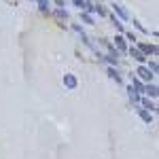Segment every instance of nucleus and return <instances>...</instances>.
Listing matches in <instances>:
<instances>
[{
  "label": "nucleus",
  "mask_w": 159,
  "mask_h": 159,
  "mask_svg": "<svg viewBox=\"0 0 159 159\" xmlns=\"http://www.w3.org/2000/svg\"><path fill=\"white\" fill-rule=\"evenodd\" d=\"M136 74H140V79H144V81H151V70H148V68H144V66H140Z\"/></svg>",
  "instance_id": "f257e3e1"
},
{
  "label": "nucleus",
  "mask_w": 159,
  "mask_h": 159,
  "mask_svg": "<svg viewBox=\"0 0 159 159\" xmlns=\"http://www.w3.org/2000/svg\"><path fill=\"white\" fill-rule=\"evenodd\" d=\"M129 53H132V57H134V60H138V61H144V60H147V57H144V55H142V51L134 49V47H132V49H129Z\"/></svg>",
  "instance_id": "f03ea898"
},
{
  "label": "nucleus",
  "mask_w": 159,
  "mask_h": 159,
  "mask_svg": "<svg viewBox=\"0 0 159 159\" xmlns=\"http://www.w3.org/2000/svg\"><path fill=\"white\" fill-rule=\"evenodd\" d=\"M115 43H117V47H119L121 51H125V40H123V36H117V38H115Z\"/></svg>",
  "instance_id": "7ed1b4c3"
},
{
  "label": "nucleus",
  "mask_w": 159,
  "mask_h": 159,
  "mask_svg": "<svg viewBox=\"0 0 159 159\" xmlns=\"http://www.w3.org/2000/svg\"><path fill=\"white\" fill-rule=\"evenodd\" d=\"M140 49L144 51V53H155V51H157V49H155V47H153V45H142Z\"/></svg>",
  "instance_id": "20e7f679"
},
{
  "label": "nucleus",
  "mask_w": 159,
  "mask_h": 159,
  "mask_svg": "<svg viewBox=\"0 0 159 159\" xmlns=\"http://www.w3.org/2000/svg\"><path fill=\"white\" fill-rule=\"evenodd\" d=\"M147 93L155 98V96H157V87H155V85H148V87H147Z\"/></svg>",
  "instance_id": "39448f33"
},
{
  "label": "nucleus",
  "mask_w": 159,
  "mask_h": 159,
  "mask_svg": "<svg viewBox=\"0 0 159 159\" xmlns=\"http://www.w3.org/2000/svg\"><path fill=\"white\" fill-rule=\"evenodd\" d=\"M115 11H117V13H119V15H121V17H123V19H127V13H125V11H123V9H121V7H119V4H115Z\"/></svg>",
  "instance_id": "423d86ee"
},
{
  "label": "nucleus",
  "mask_w": 159,
  "mask_h": 159,
  "mask_svg": "<svg viewBox=\"0 0 159 159\" xmlns=\"http://www.w3.org/2000/svg\"><path fill=\"white\" fill-rule=\"evenodd\" d=\"M66 83H68V87H74V85H76V81H74L72 76H66Z\"/></svg>",
  "instance_id": "0eeeda50"
},
{
  "label": "nucleus",
  "mask_w": 159,
  "mask_h": 159,
  "mask_svg": "<svg viewBox=\"0 0 159 159\" xmlns=\"http://www.w3.org/2000/svg\"><path fill=\"white\" fill-rule=\"evenodd\" d=\"M55 17H57L60 21H66V15H64V13H61V11H57V13H55Z\"/></svg>",
  "instance_id": "6e6552de"
},
{
  "label": "nucleus",
  "mask_w": 159,
  "mask_h": 159,
  "mask_svg": "<svg viewBox=\"0 0 159 159\" xmlns=\"http://www.w3.org/2000/svg\"><path fill=\"white\" fill-rule=\"evenodd\" d=\"M140 117H142V119H144V121H151V115H147V112H144V110H140Z\"/></svg>",
  "instance_id": "1a4fd4ad"
},
{
  "label": "nucleus",
  "mask_w": 159,
  "mask_h": 159,
  "mask_svg": "<svg viewBox=\"0 0 159 159\" xmlns=\"http://www.w3.org/2000/svg\"><path fill=\"white\" fill-rule=\"evenodd\" d=\"M38 4H40L43 11H47V0H38Z\"/></svg>",
  "instance_id": "9d476101"
},
{
  "label": "nucleus",
  "mask_w": 159,
  "mask_h": 159,
  "mask_svg": "<svg viewBox=\"0 0 159 159\" xmlns=\"http://www.w3.org/2000/svg\"><path fill=\"white\" fill-rule=\"evenodd\" d=\"M74 4H76V7H81V9H83V7H85V0H72Z\"/></svg>",
  "instance_id": "9b49d317"
},
{
  "label": "nucleus",
  "mask_w": 159,
  "mask_h": 159,
  "mask_svg": "<svg viewBox=\"0 0 159 159\" xmlns=\"http://www.w3.org/2000/svg\"><path fill=\"white\" fill-rule=\"evenodd\" d=\"M108 74H110V76H112V79H117V83H119V81H121V79H119V76H117V72H115V70H108Z\"/></svg>",
  "instance_id": "f8f14e48"
},
{
  "label": "nucleus",
  "mask_w": 159,
  "mask_h": 159,
  "mask_svg": "<svg viewBox=\"0 0 159 159\" xmlns=\"http://www.w3.org/2000/svg\"><path fill=\"white\" fill-rule=\"evenodd\" d=\"M144 106H147V108H151V110H155V104H151L148 100H144Z\"/></svg>",
  "instance_id": "ddd939ff"
},
{
  "label": "nucleus",
  "mask_w": 159,
  "mask_h": 159,
  "mask_svg": "<svg viewBox=\"0 0 159 159\" xmlns=\"http://www.w3.org/2000/svg\"><path fill=\"white\" fill-rule=\"evenodd\" d=\"M53 2H55L57 7H64V0H53Z\"/></svg>",
  "instance_id": "4468645a"
}]
</instances>
